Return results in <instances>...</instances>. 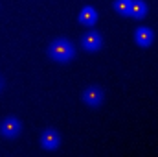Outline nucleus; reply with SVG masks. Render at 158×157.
I'll use <instances>...</instances> for the list:
<instances>
[{"label":"nucleus","instance_id":"nucleus-1","mask_svg":"<svg viewBox=\"0 0 158 157\" xmlns=\"http://www.w3.org/2000/svg\"><path fill=\"white\" fill-rule=\"evenodd\" d=\"M48 56L53 59V61H59V63H66L70 61L74 56H76V48L70 41L66 39H53L48 46Z\"/></svg>","mask_w":158,"mask_h":157},{"label":"nucleus","instance_id":"nucleus-2","mask_svg":"<svg viewBox=\"0 0 158 157\" xmlns=\"http://www.w3.org/2000/svg\"><path fill=\"white\" fill-rule=\"evenodd\" d=\"M59 144H61V135H59L55 129L48 128V129L42 131V135H40V146H42L44 150H50V152H52V150H57Z\"/></svg>","mask_w":158,"mask_h":157},{"label":"nucleus","instance_id":"nucleus-3","mask_svg":"<svg viewBox=\"0 0 158 157\" xmlns=\"http://www.w3.org/2000/svg\"><path fill=\"white\" fill-rule=\"evenodd\" d=\"M20 131H22V124H20L15 117H9V118H6V120L2 122L0 133H2L6 139H15V137L20 135Z\"/></svg>","mask_w":158,"mask_h":157},{"label":"nucleus","instance_id":"nucleus-4","mask_svg":"<svg viewBox=\"0 0 158 157\" xmlns=\"http://www.w3.org/2000/svg\"><path fill=\"white\" fill-rule=\"evenodd\" d=\"M103 98H105V92H103V89H101V87H96V85L88 87V89L83 92V102H85L86 105H90V107H96V105H99V104L103 102Z\"/></svg>","mask_w":158,"mask_h":157},{"label":"nucleus","instance_id":"nucleus-5","mask_svg":"<svg viewBox=\"0 0 158 157\" xmlns=\"http://www.w3.org/2000/svg\"><path fill=\"white\" fill-rule=\"evenodd\" d=\"M81 44H83V48L85 50H88V52H96V50H99L101 48V35L98 34V32H86L83 37H81Z\"/></svg>","mask_w":158,"mask_h":157},{"label":"nucleus","instance_id":"nucleus-6","mask_svg":"<svg viewBox=\"0 0 158 157\" xmlns=\"http://www.w3.org/2000/svg\"><path fill=\"white\" fill-rule=\"evenodd\" d=\"M134 41H136L140 46H151L153 41H155V34H153V30L142 26V28H138V30L134 32Z\"/></svg>","mask_w":158,"mask_h":157},{"label":"nucleus","instance_id":"nucleus-7","mask_svg":"<svg viewBox=\"0 0 158 157\" xmlns=\"http://www.w3.org/2000/svg\"><path fill=\"white\" fill-rule=\"evenodd\" d=\"M96 20H98V11L92 6H85L79 13V22L85 24V26H94Z\"/></svg>","mask_w":158,"mask_h":157},{"label":"nucleus","instance_id":"nucleus-8","mask_svg":"<svg viewBox=\"0 0 158 157\" xmlns=\"http://www.w3.org/2000/svg\"><path fill=\"white\" fill-rule=\"evenodd\" d=\"M134 19H143L147 15V4L143 0H131V13Z\"/></svg>","mask_w":158,"mask_h":157},{"label":"nucleus","instance_id":"nucleus-9","mask_svg":"<svg viewBox=\"0 0 158 157\" xmlns=\"http://www.w3.org/2000/svg\"><path fill=\"white\" fill-rule=\"evenodd\" d=\"M114 9L118 15H129L131 13V0H116Z\"/></svg>","mask_w":158,"mask_h":157},{"label":"nucleus","instance_id":"nucleus-10","mask_svg":"<svg viewBox=\"0 0 158 157\" xmlns=\"http://www.w3.org/2000/svg\"><path fill=\"white\" fill-rule=\"evenodd\" d=\"M4 87V79H2V76H0V89Z\"/></svg>","mask_w":158,"mask_h":157}]
</instances>
